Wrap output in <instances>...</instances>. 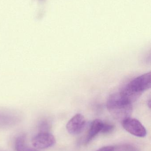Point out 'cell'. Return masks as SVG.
<instances>
[{
    "label": "cell",
    "instance_id": "obj_9",
    "mask_svg": "<svg viewBox=\"0 0 151 151\" xmlns=\"http://www.w3.org/2000/svg\"><path fill=\"white\" fill-rule=\"evenodd\" d=\"M113 151H140L134 145L128 144L120 145L114 147Z\"/></svg>",
    "mask_w": 151,
    "mask_h": 151
},
{
    "label": "cell",
    "instance_id": "obj_2",
    "mask_svg": "<svg viewBox=\"0 0 151 151\" xmlns=\"http://www.w3.org/2000/svg\"><path fill=\"white\" fill-rule=\"evenodd\" d=\"M106 106L112 116L121 122L130 118L133 112L132 103L123 97L120 92L113 93L109 97Z\"/></svg>",
    "mask_w": 151,
    "mask_h": 151
},
{
    "label": "cell",
    "instance_id": "obj_12",
    "mask_svg": "<svg viewBox=\"0 0 151 151\" xmlns=\"http://www.w3.org/2000/svg\"><path fill=\"white\" fill-rule=\"evenodd\" d=\"M114 147L113 146H108L100 148L99 150L96 151H113Z\"/></svg>",
    "mask_w": 151,
    "mask_h": 151
},
{
    "label": "cell",
    "instance_id": "obj_5",
    "mask_svg": "<svg viewBox=\"0 0 151 151\" xmlns=\"http://www.w3.org/2000/svg\"><path fill=\"white\" fill-rule=\"evenodd\" d=\"M86 123L84 116L81 114H78L69 121L66 124V129L71 134H79L84 130Z\"/></svg>",
    "mask_w": 151,
    "mask_h": 151
},
{
    "label": "cell",
    "instance_id": "obj_3",
    "mask_svg": "<svg viewBox=\"0 0 151 151\" xmlns=\"http://www.w3.org/2000/svg\"><path fill=\"white\" fill-rule=\"evenodd\" d=\"M122 125L125 130L135 136L144 137L147 134L144 126L137 119L127 118L122 122Z\"/></svg>",
    "mask_w": 151,
    "mask_h": 151
},
{
    "label": "cell",
    "instance_id": "obj_8",
    "mask_svg": "<svg viewBox=\"0 0 151 151\" xmlns=\"http://www.w3.org/2000/svg\"><path fill=\"white\" fill-rule=\"evenodd\" d=\"M15 149L16 151H39L28 147L25 142V136L24 134L19 136L15 142Z\"/></svg>",
    "mask_w": 151,
    "mask_h": 151
},
{
    "label": "cell",
    "instance_id": "obj_1",
    "mask_svg": "<svg viewBox=\"0 0 151 151\" xmlns=\"http://www.w3.org/2000/svg\"><path fill=\"white\" fill-rule=\"evenodd\" d=\"M151 72L140 76L124 87L120 92L126 99L133 104L137 100L144 91L150 88Z\"/></svg>",
    "mask_w": 151,
    "mask_h": 151
},
{
    "label": "cell",
    "instance_id": "obj_7",
    "mask_svg": "<svg viewBox=\"0 0 151 151\" xmlns=\"http://www.w3.org/2000/svg\"><path fill=\"white\" fill-rule=\"evenodd\" d=\"M104 123L103 121L98 119L95 120L91 123L88 134L86 138V143H88L98 134L102 133Z\"/></svg>",
    "mask_w": 151,
    "mask_h": 151
},
{
    "label": "cell",
    "instance_id": "obj_6",
    "mask_svg": "<svg viewBox=\"0 0 151 151\" xmlns=\"http://www.w3.org/2000/svg\"><path fill=\"white\" fill-rule=\"evenodd\" d=\"M20 120V117L17 114L0 110V127L14 126L18 123Z\"/></svg>",
    "mask_w": 151,
    "mask_h": 151
},
{
    "label": "cell",
    "instance_id": "obj_13",
    "mask_svg": "<svg viewBox=\"0 0 151 151\" xmlns=\"http://www.w3.org/2000/svg\"><path fill=\"white\" fill-rule=\"evenodd\" d=\"M40 1H43V0H40Z\"/></svg>",
    "mask_w": 151,
    "mask_h": 151
},
{
    "label": "cell",
    "instance_id": "obj_10",
    "mask_svg": "<svg viewBox=\"0 0 151 151\" xmlns=\"http://www.w3.org/2000/svg\"><path fill=\"white\" fill-rule=\"evenodd\" d=\"M51 127L50 122L45 119L41 120L38 124V130L40 132H49Z\"/></svg>",
    "mask_w": 151,
    "mask_h": 151
},
{
    "label": "cell",
    "instance_id": "obj_11",
    "mask_svg": "<svg viewBox=\"0 0 151 151\" xmlns=\"http://www.w3.org/2000/svg\"><path fill=\"white\" fill-rule=\"evenodd\" d=\"M114 129V127L111 124H108V123L105 122L102 130V134H107L111 133L113 131Z\"/></svg>",
    "mask_w": 151,
    "mask_h": 151
},
{
    "label": "cell",
    "instance_id": "obj_4",
    "mask_svg": "<svg viewBox=\"0 0 151 151\" xmlns=\"http://www.w3.org/2000/svg\"><path fill=\"white\" fill-rule=\"evenodd\" d=\"M33 145L39 149H45L52 147L56 143V139L49 132H40L32 141Z\"/></svg>",
    "mask_w": 151,
    "mask_h": 151
}]
</instances>
